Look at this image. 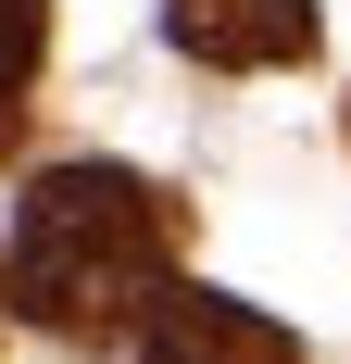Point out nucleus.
Instances as JSON below:
<instances>
[{"label": "nucleus", "mask_w": 351, "mask_h": 364, "mask_svg": "<svg viewBox=\"0 0 351 364\" xmlns=\"http://www.w3.org/2000/svg\"><path fill=\"white\" fill-rule=\"evenodd\" d=\"M188 201H163L126 164H50L13 214V314L50 339H126L176 301Z\"/></svg>", "instance_id": "1"}, {"label": "nucleus", "mask_w": 351, "mask_h": 364, "mask_svg": "<svg viewBox=\"0 0 351 364\" xmlns=\"http://www.w3.org/2000/svg\"><path fill=\"white\" fill-rule=\"evenodd\" d=\"M163 38L188 63H226V75L314 63V0H163Z\"/></svg>", "instance_id": "2"}, {"label": "nucleus", "mask_w": 351, "mask_h": 364, "mask_svg": "<svg viewBox=\"0 0 351 364\" xmlns=\"http://www.w3.org/2000/svg\"><path fill=\"white\" fill-rule=\"evenodd\" d=\"M139 364H301V339H288L276 314L226 301V289H176L139 327Z\"/></svg>", "instance_id": "3"}, {"label": "nucleus", "mask_w": 351, "mask_h": 364, "mask_svg": "<svg viewBox=\"0 0 351 364\" xmlns=\"http://www.w3.org/2000/svg\"><path fill=\"white\" fill-rule=\"evenodd\" d=\"M38 50H50V0H0V151H13V126H26Z\"/></svg>", "instance_id": "4"}, {"label": "nucleus", "mask_w": 351, "mask_h": 364, "mask_svg": "<svg viewBox=\"0 0 351 364\" xmlns=\"http://www.w3.org/2000/svg\"><path fill=\"white\" fill-rule=\"evenodd\" d=\"M0 301H13V264H0Z\"/></svg>", "instance_id": "5"}]
</instances>
